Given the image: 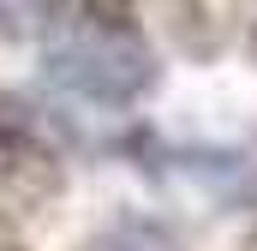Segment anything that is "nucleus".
<instances>
[{"label": "nucleus", "instance_id": "obj_1", "mask_svg": "<svg viewBox=\"0 0 257 251\" xmlns=\"http://www.w3.org/2000/svg\"><path fill=\"white\" fill-rule=\"evenodd\" d=\"M54 78L90 102H126L150 84V54L132 36H90L84 30L54 54Z\"/></svg>", "mask_w": 257, "mask_h": 251}, {"label": "nucleus", "instance_id": "obj_2", "mask_svg": "<svg viewBox=\"0 0 257 251\" xmlns=\"http://www.w3.org/2000/svg\"><path fill=\"white\" fill-rule=\"evenodd\" d=\"M42 6H54V0H0V24L12 30V24H30Z\"/></svg>", "mask_w": 257, "mask_h": 251}]
</instances>
